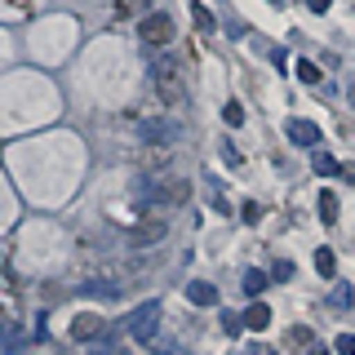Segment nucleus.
Here are the masks:
<instances>
[{
	"label": "nucleus",
	"instance_id": "nucleus-27",
	"mask_svg": "<svg viewBox=\"0 0 355 355\" xmlns=\"http://www.w3.org/2000/svg\"><path fill=\"white\" fill-rule=\"evenodd\" d=\"M271 5H284V0H271Z\"/></svg>",
	"mask_w": 355,
	"mask_h": 355
},
{
	"label": "nucleus",
	"instance_id": "nucleus-25",
	"mask_svg": "<svg viewBox=\"0 0 355 355\" xmlns=\"http://www.w3.org/2000/svg\"><path fill=\"white\" fill-rule=\"evenodd\" d=\"M329 5H333V0H306L311 14H329Z\"/></svg>",
	"mask_w": 355,
	"mask_h": 355
},
{
	"label": "nucleus",
	"instance_id": "nucleus-3",
	"mask_svg": "<svg viewBox=\"0 0 355 355\" xmlns=\"http://www.w3.org/2000/svg\"><path fill=\"white\" fill-rule=\"evenodd\" d=\"M155 329H160V302H142V306L129 315V338L155 342Z\"/></svg>",
	"mask_w": 355,
	"mask_h": 355
},
{
	"label": "nucleus",
	"instance_id": "nucleus-1",
	"mask_svg": "<svg viewBox=\"0 0 355 355\" xmlns=\"http://www.w3.org/2000/svg\"><path fill=\"white\" fill-rule=\"evenodd\" d=\"M138 196H142V205H155V209H169V205H182V200L191 196V187H187L182 178H169V173H155V178H142Z\"/></svg>",
	"mask_w": 355,
	"mask_h": 355
},
{
	"label": "nucleus",
	"instance_id": "nucleus-4",
	"mask_svg": "<svg viewBox=\"0 0 355 355\" xmlns=\"http://www.w3.org/2000/svg\"><path fill=\"white\" fill-rule=\"evenodd\" d=\"M138 36L147 40V44H169V36H173V18L169 14H147L138 22Z\"/></svg>",
	"mask_w": 355,
	"mask_h": 355
},
{
	"label": "nucleus",
	"instance_id": "nucleus-16",
	"mask_svg": "<svg viewBox=\"0 0 355 355\" xmlns=\"http://www.w3.org/2000/svg\"><path fill=\"white\" fill-rule=\"evenodd\" d=\"M191 18H196V27L205 31V36H214V27H218V22H214V14H209V9L200 5V0H196V5H191Z\"/></svg>",
	"mask_w": 355,
	"mask_h": 355
},
{
	"label": "nucleus",
	"instance_id": "nucleus-7",
	"mask_svg": "<svg viewBox=\"0 0 355 355\" xmlns=\"http://www.w3.org/2000/svg\"><path fill=\"white\" fill-rule=\"evenodd\" d=\"M284 129H288V138H293L297 147H311V151H315L320 142H324V138H320V125H311V120H297V116H293Z\"/></svg>",
	"mask_w": 355,
	"mask_h": 355
},
{
	"label": "nucleus",
	"instance_id": "nucleus-24",
	"mask_svg": "<svg viewBox=\"0 0 355 355\" xmlns=\"http://www.w3.org/2000/svg\"><path fill=\"white\" fill-rule=\"evenodd\" d=\"M155 355H182V347H178V342H160V347H155Z\"/></svg>",
	"mask_w": 355,
	"mask_h": 355
},
{
	"label": "nucleus",
	"instance_id": "nucleus-8",
	"mask_svg": "<svg viewBox=\"0 0 355 355\" xmlns=\"http://www.w3.org/2000/svg\"><path fill=\"white\" fill-rule=\"evenodd\" d=\"M284 347L293 351V355H311L315 351V329H306V324H293L284 333Z\"/></svg>",
	"mask_w": 355,
	"mask_h": 355
},
{
	"label": "nucleus",
	"instance_id": "nucleus-23",
	"mask_svg": "<svg viewBox=\"0 0 355 355\" xmlns=\"http://www.w3.org/2000/svg\"><path fill=\"white\" fill-rule=\"evenodd\" d=\"M240 218H244V222H258V218H262V209H258V205H244V209H240Z\"/></svg>",
	"mask_w": 355,
	"mask_h": 355
},
{
	"label": "nucleus",
	"instance_id": "nucleus-9",
	"mask_svg": "<svg viewBox=\"0 0 355 355\" xmlns=\"http://www.w3.org/2000/svg\"><path fill=\"white\" fill-rule=\"evenodd\" d=\"M164 236H169V227H164V222H138V227H133V249H147V244H160Z\"/></svg>",
	"mask_w": 355,
	"mask_h": 355
},
{
	"label": "nucleus",
	"instance_id": "nucleus-12",
	"mask_svg": "<svg viewBox=\"0 0 355 355\" xmlns=\"http://www.w3.org/2000/svg\"><path fill=\"white\" fill-rule=\"evenodd\" d=\"M244 324H249L253 333L271 329V306H266V302H253V306H249V315H244Z\"/></svg>",
	"mask_w": 355,
	"mask_h": 355
},
{
	"label": "nucleus",
	"instance_id": "nucleus-6",
	"mask_svg": "<svg viewBox=\"0 0 355 355\" xmlns=\"http://www.w3.org/2000/svg\"><path fill=\"white\" fill-rule=\"evenodd\" d=\"M103 333H107V320L94 315V311H85V315L71 320V338H76V342H98Z\"/></svg>",
	"mask_w": 355,
	"mask_h": 355
},
{
	"label": "nucleus",
	"instance_id": "nucleus-2",
	"mask_svg": "<svg viewBox=\"0 0 355 355\" xmlns=\"http://www.w3.org/2000/svg\"><path fill=\"white\" fill-rule=\"evenodd\" d=\"M151 85H155V94H160V103L164 107H178L182 103V80H178V58H155L151 62Z\"/></svg>",
	"mask_w": 355,
	"mask_h": 355
},
{
	"label": "nucleus",
	"instance_id": "nucleus-10",
	"mask_svg": "<svg viewBox=\"0 0 355 355\" xmlns=\"http://www.w3.org/2000/svg\"><path fill=\"white\" fill-rule=\"evenodd\" d=\"M187 302H191V306H214L218 302V288L209 284V280H191V284H187Z\"/></svg>",
	"mask_w": 355,
	"mask_h": 355
},
{
	"label": "nucleus",
	"instance_id": "nucleus-21",
	"mask_svg": "<svg viewBox=\"0 0 355 355\" xmlns=\"http://www.w3.org/2000/svg\"><path fill=\"white\" fill-rule=\"evenodd\" d=\"M271 275H275V280H288V275H293V262H288V258H280V262L271 266Z\"/></svg>",
	"mask_w": 355,
	"mask_h": 355
},
{
	"label": "nucleus",
	"instance_id": "nucleus-19",
	"mask_svg": "<svg viewBox=\"0 0 355 355\" xmlns=\"http://www.w3.org/2000/svg\"><path fill=\"white\" fill-rule=\"evenodd\" d=\"M329 302H333V306H351V302H355V293H351L347 284H338V288L329 293Z\"/></svg>",
	"mask_w": 355,
	"mask_h": 355
},
{
	"label": "nucleus",
	"instance_id": "nucleus-11",
	"mask_svg": "<svg viewBox=\"0 0 355 355\" xmlns=\"http://www.w3.org/2000/svg\"><path fill=\"white\" fill-rule=\"evenodd\" d=\"M315 209H320V222H324V227H333V222H338V191H320V200H315Z\"/></svg>",
	"mask_w": 355,
	"mask_h": 355
},
{
	"label": "nucleus",
	"instance_id": "nucleus-5",
	"mask_svg": "<svg viewBox=\"0 0 355 355\" xmlns=\"http://www.w3.org/2000/svg\"><path fill=\"white\" fill-rule=\"evenodd\" d=\"M142 147H169V142H178V125L173 120H142Z\"/></svg>",
	"mask_w": 355,
	"mask_h": 355
},
{
	"label": "nucleus",
	"instance_id": "nucleus-26",
	"mask_svg": "<svg viewBox=\"0 0 355 355\" xmlns=\"http://www.w3.org/2000/svg\"><path fill=\"white\" fill-rule=\"evenodd\" d=\"M311 355H329V351H324V347H315V351H311Z\"/></svg>",
	"mask_w": 355,
	"mask_h": 355
},
{
	"label": "nucleus",
	"instance_id": "nucleus-14",
	"mask_svg": "<svg viewBox=\"0 0 355 355\" xmlns=\"http://www.w3.org/2000/svg\"><path fill=\"white\" fill-rule=\"evenodd\" d=\"M315 271L324 275V280L338 275V258H333V249H315Z\"/></svg>",
	"mask_w": 355,
	"mask_h": 355
},
{
	"label": "nucleus",
	"instance_id": "nucleus-13",
	"mask_svg": "<svg viewBox=\"0 0 355 355\" xmlns=\"http://www.w3.org/2000/svg\"><path fill=\"white\" fill-rule=\"evenodd\" d=\"M311 169H315L320 178H333V173H347V169H342V164L333 160L329 151H315V155H311Z\"/></svg>",
	"mask_w": 355,
	"mask_h": 355
},
{
	"label": "nucleus",
	"instance_id": "nucleus-17",
	"mask_svg": "<svg viewBox=\"0 0 355 355\" xmlns=\"http://www.w3.org/2000/svg\"><path fill=\"white\" fill-rule=\"evenodd\" d=\"M320 76H324V71H320V67L311 62V58L297 62V80H302V85H320Z\"/></svg>",
	"mask_w": 355,
	"mask_h": 355
},
{
	"label": "nucleus",
	"instance_id": "nucleus-18",
	"mask_svg": "<svg viewBox=\"0 0 355 355\" xmlns=\"http://www.w3.org/2000/svg\"><path fill=\"white\" fill-rule=\"evenodd\" d=\"M222 120H227L231 129H240V125H244V107H240V103H227V107H222Z\"/></svg>",
	"mask_w": 355,
	"mask_h": 355
},
{
	"label": "nucleus",
	"instance_id": "nucleus-15",
	"mask_svg": "<svg viewBox=\"0 0 355 355\" xmlns=\"http://www.w3.org/2000/svg\"><path fill=\"white\" fill-rule=\"evenodd\" d=\"M266 284H271V280H266V271H244V293H249V297L266 293Z\"/></svg>",
	"mask_w": 355,
	"mask_h": 355
},
{
	"label": "nucleus",
	"instance_id": "nucleus-20",
	"mask_svg": "<svg viewBox=\"0 0 355 355\" xmlns=\"http://www.w3.org/2000/svg\"><path fill=\"white\" fill-rule=\"evenodd\" d=\"M333 351H338V355H355V333H342V338L333 342Z\"/></svg>",
	"mask_w": 355,
	"mask_h": 355
},
{
	"label": "nucleus",
	"instance_id": "nucleus-22",
	"mask_svg": "<svg viewBox=\"0 0 355 355\" xmlns=\"http://www.w3.org/2000/svg\"><path fill=\"white\" fill-rule=\"evenodd\" d=\"M89 355H129V351H125V347H111V342H107V347H94Z\"/></svg>",
	"mask_w": 355,
	"mask_h": 355
}]
</instances>
